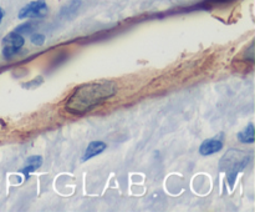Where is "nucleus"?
Wrapping results in <instances>:
<instances>
[{
  "label": "nucleus",
  "instance_id": "39448f33",
  "mask_svg": "<svg viewBox=\"0 0 255 212\" xmlns=\"http://www.w3.org/2000/svg\"><path fill=\"white\" fill-rule=\"evenodd\" d=\"M224 136L223 134H219L218 136H214L212 139L204 140L199 146V154L202 156H209V155L217 154L223 149Z\"/></svg>",
  "mask_w": 255,
  "mask_h": 212
},
{
  "label": "nucleus",
  "instance_id": "9b49d317",
  "mask_svg": "<svg viewBox=\"0 0 255 212\" xmlns=\"http://www.w3.org/2000/svg\"><path fill=\"white\" fill-rule=\"evenodd\" d=\"M42 82H44V77L36 76L35 79H32L31 81H27L25 82V84H22V87H24V89H34V87L40 86Z\"/></svg>",
  "mask_w": 255,
  "mask_h": 212
},
{
  "label": "nucleus",
  "instance_id": "1a4fd4ad",
  "mask_svg": "<svg viewBox=\"0 0 255 212\" xmlns=\"http://www.w3.org/2000/svg\"><path fill=\"white\" fill-rule=\"evenodd\" d=\"M238 140L242 144H254L255 137H254V125L249 124L243 131L238 132Z\"/></svg>",
  "mask_w": 255,
  "mask_h": 212
},
{
  "label": "nucleus",
  "instance_id": "20e7f679",
  "mask_svg": "<svg viewBox=\"0 0 255 212\" xmlns=\"http://www.w3.org/2000/svg\"><path fill=\"white\" fill-rule=\"evenodd\" d=\"M49 9L44 0H35L30 1L25 6H22L19 11V19H27V17H44L47 14Z\"/></svg>",
  "mask_w": 255,
  "mask_h": 212
},
{
  "label": "nucleus",
  "instance_id": "7ed1b4c3",
  "mask_svg": "<svg viewBox=\"0 0 255 212\" xmlns=\"http://www.w3.org/2000/svg\"><path fill=\"white\" fill-rule=\"evenodd\" d=\"M25 39L20 34L12 30L2 39V56L5 60H10L24 46Z\"/></svg>",
  "mask_w": 255,
  "mask_h": 212
},
{
  "label": "nucleus",
  "instance_id": "0eeeda50",
  "mask_svg": "<svg viewBox=\"0 0 255 212\" xmlns=\"http://www.w3.org/2000/svg\"><path fill=\"white\" fill-rule=\"evenodd\" d=\"M41 165H42V157L34 155V156L27 157L26 162H25V166L22 167L21 170H20V172L24 175L25 180H27V179H29L30 174H31V172H34V171H36V170L39 169Z\"/></svg>",
  "mask_w": 255,
  "mask_h": 212
},
{
  "label": "nucleus",
  "instance_id": "ddd939ff",
  "mask_svg": "<svg viewBox=\"0 0 255 212\" xmlns=\"http://www.w3.org/2000/svg\"><path fill=\"white\" fill-rule=\"evenodd\" d=\"M2 17H4V10H2V7L0 6V24H1L2 21Z\"/></svg>",
  "mask_w": 255,
  "mask_h": 212
},
{
  "label": "nucleus",
  "instance_id": "f257e3e1",
  "mask_svg": "<svg viewBox=\"0 0 255 212\" xmlns=\"http://www.w3.org/2000/svg\"><path fill=\"white\" fill-rule=\"evenodd\" d=\"M117 92L115 81L101 80L77 86L65 102V110L72 115H84L111 99Z\"/></svg>",
  "mask_w": 255,
  "mask_h": 212
},
{
  "label": "nucleus",
  "instance_id": "f8f14e48",
  "mask_svg": "<svg viewBox=\"0 0 255 212\" xmlns=\"http://www.w3.org/2000/svg\"><path fill=\"white\" fill-rule=\"evenodd\" d=\"M45 40H46L45 35L39 34V32L31 34V36H30V41H31L34 45H36V46H42L45 42Z\"/></svg>",
  "mask_w": 255,
  "mask_h": 212
},
{
  "label": "nucleus",
  "instance_id": "9d476101",
  "mask_svg": "<svg viewBox=\"0 0 255 212\" xmlns=\"http://www.w3.org/2000/svg\"><path fill=\"white\" fill-rule=\"evenodd\" d=\"M35 29H36V26H35L34 22L27 21V22H24V24H21V25H19V26L15 27L14 31H16L17 34H20V35H30L35 31Z\"/></svg>",
  "mask_w": 255,
  "mask_h": 212
},
{
  "label": "nucleus",
  "instance_id": "6e6552de",
  "mask_svg": "<svg viewBox=\"0 0 255 212\" xmlns=\"http://www.w3.org/2000/svg\"><path fill=\"white\" fill-rule=\"evenodd\" d=\"M82 0H70L69 2L64 5L60 10V16L62 17H71L72 15H75V12L79 10V7L81 6Z\"/></svg>",
  "mask_w": 255,
  "mask_h": 212
},
{
  "label": "nucleus",
  "instance_id": "423d86ee",
  "mask_svg": "<svg viewBox=\"0 0 255 212\" xmlns=\"http://www.w3.org/2000/svg\"><path fill=\"white\" fill-rule=\"evenodd\" d=\"M107 145L105 144L104 141H91L89 144V146L86 147V150H85L84 152V156H82L81 161L85 162L87 161V160L92 159V157L97 156V155L102 154V152L106 150Z\"/></svg>",
  "mask_w": 255,
  "mask_h": 212
},
{
  "label": "nucleus",
  "instance_id": "f03ea898",
  "mask_svg": "<svg viewBox=\"0 0 255 212\" xmlns=\"http://www.w3.org/2000/svg\"><path fill=\"white\" fill-rule=\"evenodd\" d=\"M252 160V154L241 151V150H229L219 162V169L221 171L226 172L227 180H228L231 187L236 184L237 176L241 171H243Z\"/></svg>",
  "mask_w": 255,
  "mask_h": 212
}]
</instances>
